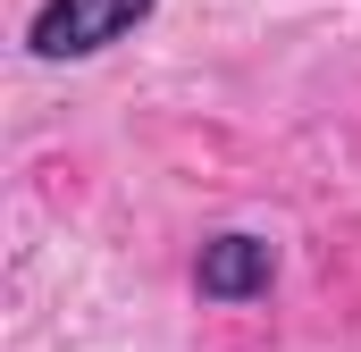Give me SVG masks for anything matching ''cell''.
I'll list each match as a JSON object with an SVG mask.
<instances>
[{
	"instance_id": "obj_2",
	"label": "cell",
	"mask_w": 361,
	"mask_h": 352,
	"mask_svg": "<svg viewBox=\"0 0 361 352\" xmlns=\"http://www.w3.org/2000/svg\"><path fill=\"white\" fill-rule=\"evenodd\" d=\"M277 285V244L269 235H252V227H219V235H202V252H193V294L202 302H261Z\"/></svg>"
},
{
	"instance_id": "obj_1",
	"label": "cell",
	"mask_w": 361,
	"mask_h": 352,
	"mask_svg": "<svg viewBox=\"0 0 361 352\" xmlns=\"http://www.w3.org/2000/svg\"><path fill=\"white\" fill-rule=\"evenodd\" d=\"M160 0H42L34 25H25V51L34 59H101L109 42H126Z\"/></svg>"
}]
</instances>
